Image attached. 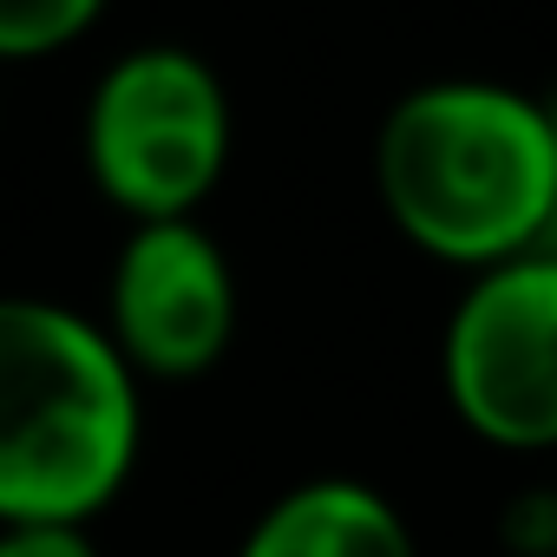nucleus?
<instances>
[{"label":"nucleus","mask_w":557,"mask_h":557,"mask_svg":"<svg viewBox=\"0 0 557 557\" xmlns=\"http://www.w3.org/2000/svg\"><path fill=\"white\" fill-rule=\"evenodd\" d=\"M374 184L407 243L459 269H498L544 243L557 203V138L544 99L492 79L407 92L374 138Z\"/></svg>","instance_id":"f257e3e1"},{"label":"nucleus","mask_w":557,"mask_h":557,"mask_svg":"<svg viewBox=\"0 0 557 557\" xmlns=\"http://www.w3.org/2000/svg\"><path fill=\"white\" fill-rule=\"evenodd\" d=\"M138 459V374L99 322L0 296V524H86Z\"/></svg>","instance_id":"f03ea898"},{"label":"nucleus","mask_w":557,"mask_h":557,"mask_svg":"<svg viewBox=\"0 0 557 557\" xmlns=\"http://www.w3.org/2000/svg\"><path fill=\"white\" fill-rule=\"evenodd\" d=\"M230 158L216 73L184 47H138L86 99V171L138 223L190 216Z\"/></svg>","instance_id":"7ed1b4c3"},{"label":"nucleus","mask_w":557,"mask_h":557,"mask_svg":"<svg viewBox=\"0 0 557 557\" xmlns=\"http://www.w3.org/2000/svg\"><path fill=\"white\" fill-rule=\"evenodd\" d=\"M440 374L479 440L505 453L557 446V256L531 249L472 275L446 322Z\"/></svg>","instance_id":"20e7f679"},{"label":"nucleus","mask_w":557,"mask_h":557,"mask_svg":"<svg viewBox=\"0 0 557 557\" xmlns=\"http://www.w3.org/2000/svg\"><path fill=\"white\" fill-rule=\"evenodd\" d=\"M236 329V283L230 262L190 216L138 223L112 262L106 296V342L132 374L190 381L210 374Z\"/></svg>","instance_id":"39448f33"},{"label":"nucleus","mask_w":557,"mask_h":557,"mask_svg":"<svg viewBox=\"0 0 557 557\" xmlns=\"http://www.w3.org/2000/svg\"><path fill=\"white\" fill-rule=\"evenodd\" d=\"M236 557H420V544L374 485L309 479L249 524Z\"/></svg>","instance_id":"423d86ee"},{"label":"nucleus","mask_w":557,"mask_h":557,"mask_svg":"<svg viewBox=\"0 0 557 557\" xmlns=\"http://www.w3.org/2000/svg\"><path fill=\"white\" fill-rule=\"evenodd\" d=\"M99 14L106 0H0V66L73 47Z\"/></svg>","instance_id":"0eeeda50"},{"label":"nucleus","mask_w":557,"mask_h":557,"mask_svg":"<svg viewBox=\"0 0 557 557\" xmlns=\"http://www.w3.org/2000/svg\"><path fill=\"white\" fill-rule=\"evenodd\" d=\"M0 557H99L86 524H0Z\"/></svg>","instance_id":"6e6552de"},{"label":"nucleus","mask_w":557,"mask_h":557,"mask_svg":"<svg viewBox=\"0 0 557 557\" xmlns=\"http://www.w3.org/2000/svg\"><path fill=\"white\" fill-rule=\"evenodd\" d=\"M544 125H550V138H557V99H544Z\"/></svg>","instance_id":"1a4fd4ad"},{"label":"nucleus","mask_w":557,"mask_h":557,"mask_svg":"<svg viewBox=\"0 0 557 557\" xmlns=\"http://www.w3.org/2000/svg\"><path fill=\"white\" fill-rule=\"evenodd\" d=\"M531 557H557V550H531Z\"/></svg>","instance_id":"9d476101"}]
</instances>
